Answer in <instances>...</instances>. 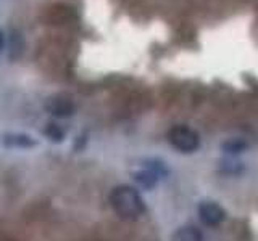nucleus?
Listing matches in <instances>:
<instances>
[{
	"mask_svg": "<svg viewBox=\"0 0 258 241\" xmlns=\"http://www.w3.org/2000/svg\"><path fill=\"white\" fill-rule=\"evenodd\" d=\"M110 204L113 211L124 220L139 219L145 211L144 199L139 195V191L133 187H127V185H121V187H116L111 191Z\"/></svg>",
	"mask_w": 258,
	"mask_h": 241,
	"instance_id": "obj_1",
	"label": "nucleus"
},
{
	"mask_svg": "<svg viewBox=\"0 0 258 241\" xmlns=\"http://www.w3.org/2000/svg\"><path fill=\"white\" fill-rule=\"evenodd\" d=\"M168 142L171 143L177 151L181 153H194L200 145V139L196 131L187 126H174L168 132Z\"/></svg>",
	"mask_w": 258,
	"mask_h": 241,
	"instance_id": "obj_2",
	"label": "nucleus"
},
{
	"mask_svg": "<svg viewBox=\"0 0 258 241\" xmlns=\"http://www.w3.org/2000/svg\"><path fill=\"white\" fill-rule=\"evenodd\" d=\"M44 108L48 114L55 117H68L75 112V101L67 93H55L48 96L44 103Z\"/></svg>",
	"mask_w": 258,
	"mask_h": 241,
	"instance_id": "obj_3",
	"label": "nucleus"
},
{
	"mask_svg": "<svg viewBox=\"0 0 258 241\" xmlns=\"http://www.w3.org/2000/svg\"><path fill=\"white\" fill-rule=\"evenodd\" d=\"M199 217L208 227H216L224 220V211L220 204L213 203V201H204L199 206Z\"/></svg>",
	"mask_w": 258,
	"mask_h": 241,
	"instance_id": "obj_4",
	"label": "nucleus"
},
{
	"mask_svg": "<svg viewBox=\"0 0 258 241\" xmlns=\"http://www.w3.org/2000/svg\"><path fill=\"white\" fill-rule=\"evenodd\" d=\"M4 145L10 148H31L36 147V140L24 134H7L4 135Z\"/></svg>",
	"mask_w": 258,
	"mask_h": 241,
	"instance_id": "obj_5",
	"label": "nucleus"
},
{
	"mask_svg": "<svg viewBox=\"0 0 258 241\" xmlns=\"http://www.w3.org/2000/svg\"><path fill=\"white\" fill-rule=\"evenodd\" d=\"M171 241H204V236H202V231L199 228L192 227V225H185L173 233Z\"/></svg>",
	"mask_w": 258,
	"mask_h": 241,
	"instance_id": "obj_6",
	"label": "nucleus"
},
{
	"mask_svg": "<svg viewBox=\"0 0 258 241\" xmlns=\"http://www.w3.org/2000/svg\"><path fill=\"white\" fill-rule=\"evenodd\" d=\"M158 175L160 174H157V171H142L136 174V180L139 182L142 187H152V185H155V182L158 180Z\"/></svg>",
	"mask_w": 258,
	"mask_h": 241,
	"instance_id": "obj_7",
	"label": "nucleus"
},
{
	"mask_svg": "<svg viewBox=\"0 0 258 241\" xmlns=\"http://www.w3.org/2000/svg\"><path fill=\"white\" fill-rule=\"evenodd\" d=\"M45 135L48 137L50 140H55V142H60L63 139V129L58 126V124H55V123H48L47 127H45Z\"/></svg>",
	"mask_w": 258,
	"mask_h": 241,
	"instance_id": "obj_8",
	"label": "nucleus"
},
{
	"mask_svg": "<svg viewBox=\"0 0 258 241\" xmlns=\"http://www.w3.org/2000/svg\"><path fill=\"white\" fill-rule=\"evenodd\" d=\"M223 148L228 153H240L242 150L247 148V143L240 139H231L223 145Z\"/></svg>",
	"mask_w": 258,
	"mask_h": 241,
	"instance_id": "obj_9",
	"label": "nucleus"
},
{
	"mask_svg": "<svg viewBox=\"0 0 258 241\" xmlns=\"http://www.w3.org/2000/svg\"><path fill=\"white\" fill-rule=\"evenodd\" d=\"M4 47H5V37H4V34H2V32H0V53H2Z\"/></svg>",
	"mask_w": 258,
	"mask_h": 241,
	"instance_id": "obj_10",
	"label": "nucleus"
}]
</instances>
